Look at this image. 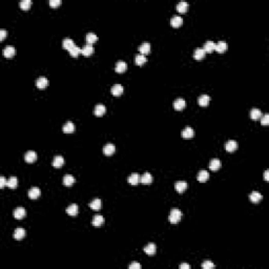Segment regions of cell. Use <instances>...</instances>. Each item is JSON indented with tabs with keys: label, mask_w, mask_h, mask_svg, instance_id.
<instances>
[{
	"label": "cell",
	"mask_w": 269,
	"mask_h": 269,
	"mask_svg": "<svg viewBox=\"0 0 269 269\" xmlns=\"http://www.w3.org/2000/svg\"><path fill=\"white\" fill-rule=\"evenodd\" d=\"M262 115H263V114H262L261 109H259V108H252L250 111V117H251V119H253V120H258V119H260Z\"/></svg>",
	"instance_id": "cell-38"
},
{
	"label": "cell",
	"mask_w": 269,
	"mask_h": 269,
	"mask_svg": "<svg viewBox=\"0 0 269 269\" xmlns=\"http://www.w3.org/2000/svg\"><path fill=\"white\" fill-rule=\"evenodd\" d=\"M47 84H49V80H47L45 77L38 78L36 81V85H37L38 89H44V87L47 86Z\"/></svg>",
	"instance_id": "cell-27"
},
{
	"label": "cell",
	"mask_w": 269,
	"mask_h": 269,
	"mask_svg": "<svg viewBox=\"0 0 269 269\" xmlns=\"http://www.w3.org/2000/svg\"><path fill=\"white\" fill-rule=\"evenodd\" d=\"M24 235H25V230L21 227L16 228L15 231H14V238H15L16 240H21L22 238H24Z\"/></svg>",
	"instance_id": "cell-35"
},
{
	"label": "cell",
	"mask_w": 269,
	"mask_h": 269,
	"mask_svg": "<svg viewBox=\"0 0 269 269\" xmlns=\"http://www.w3.org/2000/svg\"><path fill=\"white\" fill-rule=\"evenodd\" d=\"M74 183H75V178H74L72 175L66 173V175L63 177V184L65 185V186L70 187V186H72Z\"/></svg>",
	"instance_id": "cell-20"
},
{
	"label": "cell",
	"mask_w": 269,
	"mask_h": 269,
	"mask_svg": "<svg viewBox=\"0 0 269 269\" xmlns=\"http://www.w3.org/2000/svg\"><path fill=\"white\" fill-rule=\"evenodd\" d=\"M264 179L265 180H268V170L265 171V173H264Z\"/></svg>",
	"instance_id": "cell-50"
},
{
	"label": "cell",
	"mask_w": 269,
	"mask_h": 269,
	"mask_svg": "<svg viewBox=\"0 0 269 269\" xmlns=\"http://www.w3.org/2000/svg\"><path fill=\"white\" fill-rule=\"evenodd\" d=\"M3 55L6 58H12L15 55V47L13 45H6L3 49Z\"/></svg>",
	"instance_id": "cell-9"
},
{
	"label": "cell",
	"mask_w": 269,
	"mask_h": 269,
	"mask_svg": "<svg viewBox=\"0 0 269 269\" xmlns=\"http://www.w3.org/2000/svg\"><path fill=\"white\" fill-rule=\"evenodd\" d=\"M64 164V159L62 156H56L53 160V166L54 167H61Z\"/></svg>",
	"instance_id": "cell-37"
},
{
	"label": "cell",
	"mask_w": 269,
	"mask_h": 269,
	"mask_svg": "<svg viewBox=\"0 0 269 269\" xmlns=\"http://www.w3.org/2000/svg\"><path fill=\"white\" fill-rule=\"evenodd\" d=\"M209 101H210V97L208 95H201L198 99V102L201 106H206L209 103Z\"/></svg>",
	"instance_id": "cell-34"
},
{
	"label": "cell",
	"mask_w": 269,
	"mask_h": 269,
	"mask_svg": "<svg viewBox=\"0 0 269 269\" xmlns=\"http://www.w3.org/2000/svg\"><path fill=\"white\" fill-rule=\"evenodd\" d=\"M146 61H147V59H146V57H145V55H143V54H137L135 56V62L137 65H142V64H144Z\"/></svg>",
	"instance_id": "cell-33"
},
{
	"label": "cell",
	"mask_w": 269,
	"mask_h": 269,
	"mask_svg": "<svg viewBox=\"0 0 269 269\" xmlns=\"http://www.w3.org/2000/svg\"><path fill=\"white\" fill-rule=\"evenodd\" d=\"M182 23H183V19L179 15H173L170 19V24L173 25V27H179L180 25H182Z\"/></svg>",
	"instance_id": "cell-6"
},
{
	"label": "cell",
	"mask_w": 269,
	"mask_h": 269,
	"mask_svg": "<svg viewBox=\"0 0 269 269\" xmlns=\"http://www.w3.org/2000/svg\"><path fill=\"white\" fill-rule=\"evenodd\" d=\"M181 218H182V213H181L180 209L178 208H173L170 210L169 216H168V220H169L170 223L173 224H176V223L180 222Z\"/></svg>",
	"instance_id": "cell-1"
},
{
	"label": "cell",
	"mask_w": 269,
	"mask_h": 269,
	"mask_svg": "<svg viewBox=\"0 0 269 269\" xmlns=\"http://www.w3.org/2000/svg\"><path fill=\"white\" fill-rule=\"evenodd\" d=\"M213 267H215V264L209 260H205L203 263H202V268H204V269H210Z\"/></svg>",
	"instance_id": "cell-43"
},
{
	"label": "cell",
	"mask_w": 269,
	"mask_h": 269,
	"mask_svg": "<svg viewBox=\"0 0 269 269\" xmlns=\"http://www.w3.org/2000/svg\"><path fill=\"white\" fill-rule=\"evenodd\" d=\"M6 186H9V188H16L18 186V179L16 177H11L6 182Z\"/></svg>",
	"instance_id": "cell-40"
},
{
	"label": "cell",
	"mask_w": 269,
	"mask_h": 269,
	"mask_svg": "<svg viewBox=\"0 0 269 269\" xmlns=\"http://www.w3.org/2000/svg\"><path fill=\"white\" fill-rule=\"evenodd\" d=\"M85 39H86V42L89 44H93L94 42H96L97 40H98V36H97L95 33H87L86 34V37H85Z\"/></svg>",
	"instance_id": "cell-39"
},
{
	"label": "cell",
	"mask_w": 269,
	"mask_h": 269,
	"mask_svg": "<svg viewBox=\"0 0 269 269\" xmlns=\"http://www.w3.org/2000/svg\"><path fill=\"white\" fill-rule=\"evenodd\" d=\"M27 194L31 199H37V198L40 197V194H41V190L38 188V187H32V188L28 190Z\"/></svg>",
	"instance_id": "cell-13"
},
{
	"label": "cell",
	"mask_w": 269,
	"mask_h": 269,
	"mask_svg": "<svg viewBox=\"0 0 269 269\" xmlns=\"http://www.w3.org/2000/svg\"><path fill=\"white\" fill-rule=\"evenodd\" d=\"M156 250H157V247H156V244H154V243H148V244L144 247V252L146 254H148V256L154 254L156 253Z\"/></svg>",
	"instance_id": "cell-7"
},
{
	"label": "cell",
	"mask_w": 269,
	"mask_h": 269,
	"mask_svg": "<svg viewBox=\"0 0 269 269\" xmlns=\"http://www.w3.org/2000/svg\"><path fill=\"white\" fill-rule=\"evenodd\" d=\"M208 177H209L208 171L200 170L199 173H198V176H197V179H198V181H200V182H205V181L208 180Z\"/></svg>",
	"instance_id": "cell-24"
},
{
	"label": "cell",
	"mask_w": 269,
	"mask_h": 269,
	"mask_svg": "<svg viewBox=\"0 0 269 269\" xmlns=\"http://www.w3.org/2000/svg\"><path fill=\"white\" fill-rule=\"evenodd\" d=\"M31 5H32L31 0H21L20 1V8L22 9H28Z\"/></svg>",
	"instance_id": "cell-42"
},
{
	"label": "cell",
	"mask_w": 269,
	"mask_h": 269,
	"mask_svg": "<svg viewBox=\"0 0 269 269\" xmlns=\"http://www.w3.org/2000/svg\"><path fill=\"white\" fill-rule=\"evenodd\" d=\"M89 207L94 209V210H98V209H100L102 207V201L99 198H96V199L92 200V201L89 202Z\"/></svg>",
	"instance_id": "cell-15"
},
{
	"label": "cell",
	"mask_w": 269,
	"mask_h": 269,
	"mask_svg": "<svg viewBox=\"0 0 269 269\" xmlns=\"http://www.w3.org/2000/svg\"><path fill=\"white\" fill-rule=\"evenodd\" d=\"M115 151H116V146L113 143H107V144L104 145V147H103V153H104V154H106V156H111V154H113L114 153H115Z\"/></svg>",
	"instance_id": "cell-8"
},
{
	"label": "cell",
	"mask_w": 269,
	"mask_h": 269,
	"mask_svg": "<svg viewBox=\"0 0 269 269\" xmlns=\"http://www.w3.org/2000/svg\"><path fill=\"white\" fill-rule=\"evenodd\" d=\"M141 268V265L139 263H132L129 265V269H140Z\"/></svg>",
	"instance_id": "cell-47"
},
{
	"label": "cell",
	"mask_w": 269,
	"mask_h": 269,
	"mask_svg": "<svg viewBox=\"0 0 269 269\" xmlns=\"http://www.w3.org/2000/svg\"><path fill=\"white\" fill-rule=\"evenodd\" d=\"M75 45V43H74L73 39H71V38H64L63 41H62V46L64 47L65 49H67V51H70L71 49Z\"/></svg>",
	"instance_id": "cell-36"
},
{
	"label": "cell",
	"mask_w": 269,
	"mask_h": 269,
	"mask_svg": "<svg viewBox=\"0 0 269 269\" xmlns=\"http://www.w3.org/2000/svg\"><path fill=\"white\" fill-rule=\"evenodd\" d=\"M249 199H250V201L252 202V203H258V202H260L262 199H263V196L260 194L259 191H251L250 194H249Z\"/></svg>",
	"instance_id": "cell-10"
},
{
	"label": "cell",
	"mask_w": 269,
	"mask_h": 269,
	"mask_svg": "<svg viewBox=\"0 0 269 269\" xmlns=\"http://www.w3.org/2000/svg\"><path fill=\"white\" fill-rule=\"evenodd\" d=\"M111 93L114 95V96H120L123 93V86L121 84H115L111 86Z\"/></svg>",
	"instance_id": "cell-18"
},
{
	"label": "cell",
	"mask_w": 269,
	"mask_h": 269,
	"mask_svg": "<svg viewBox=\"0 0 269 269\" xmlns=\"http://www.w3.org/2000/svg\"><path fill=\"white\" fill-rule=\"evenodd\" d=\"M261 123L263 125H267L269 124V115L268 114H265V115H262L261 117Z\"/></svg>",
	"instance_id": "cell-44"
},
{
	"label": "cell",
	"mask_w": 269,
	"mask_h": 269,
	"mask_svg": "<svg viewBox=\"0 0 269 269\" xmlns=\"http://www.w3.org/2000/svg\"><path fill=\"white\" fill-rule=\"evenodd\" d=\"M104 223V218L101 215H96L94 216L92 220V224L94 226H101Z\"/></svg>",
	"instance_id": "cell-29"
},
{
	"label": "cell",
	"mask_w": 269,
	"mask_h": 269,
	"mask_svg": "<svg viewBox=\"0 0 269 269\" xmlns=\"http://www.w3.org/2000/svg\"><path fill=\"white\" fill-rule=\"evenodd\" d=\"M221 165H222V163H221L220 159L215 158V159H213V160L210 161V163H209V168H210V170L216 171V170H218L219 168L221 167Z\"/></svg>",
	"instance_id": "cell-16"
},
{
	"label": "cell",
	"mask_w": 269,
	"mask_h": 269,
	"mask_svg": "<svg viewBox=\"0 0 269 269\" xmlns=\"http://www.w3.org/2000/svg\"><path fill=\"white\" fill-rule=\"evenodd\" d=\"M6 182H8V181L5 180V178H4L3 176H1V177H0V187L3 188V187L6 185Z\"/></svg>",
	"instance_id": "cell-46"
},
{
	"label": "cell",
	"mask_w": 269,
	"mask_h": 269,
	"mask_svg": "<svg viewBox=\"0 0 269 269\" xmlns=\"http://www.w3.org/2000/svg\"><path fill=\"white\" fill-rule=\"evenodd\" d=\"M175 188L177 191L183 192L187 188V183L185 182V181H178V182L175 183Z\"/></svg>",
	"instance_id": "cell-22"
},
{
	"label": "cell",
	"mask_w": 269,
	"mask_h": 269,
	"mask_svg": "<svg viewBox=\"0 0 269 269\" xmlns=\"http://www.w3.org/2000/svg\"><path fill=\"white\" fill-rule=\"evenodd\" d=\"M37 159V154L36 151H28L25 153L24 154V160L27 162V163H33V162H35Z\"/></svg>",
	"instance_id": "cell-2"
},
{
	"label": "cell",
	"mask_w": 269,
	"mask_h": 269,
	"mask_svg": "<svg viewBox=\"0 0 269 269\" xmlns=\"http://www.w3.org/2000/svg\"><path fill=\"white\" fill-rule=\"evenodd\" d=\"M78 210H79V207H78L77 204H71V205L66 208V213L70 216H76L78 213Z\"/></svg>",
	"instance_id": "cell-30"
},
{
	"label": "cell",
	"mask_w": 269,
	"mask_h": 269,
	"mask_svg": "<svg viewBox=\"0 0 269 269\" xmlns=\"http://www.w3.org/2000/svg\"><path fill=\"white\" fill-rule=\"evenodd\" d=\"M180 268L181 269H189L190 266L188 265V264H186V263H183V264H181V265H180Z\"/></svg>",
	"instance_id": "cell-49"
},
{
	"label": "cell",
	"mask_w": 269,
	"mask_h": 269,
	"mask_svg": "<svg viewBox=\"0 0 269 269\" xmlns=\"http://www.w3.org/2000/svg\"><path fill=\"white\" fill-rule=\"evenodd\" d=\"M62 129L64 133H66V134H71V133H73L74 130H75V125H74V123L72 122V121H67V122L63 125Z\"/></svg>",
	"instance_id": "cell-23"
},
{
	"label": "cell",
	"mask_w": 269,
	"mask_h": 269,
	"mask_svg": "<svg viewBox=\"0 0 269 269\" xmlns=\"http://www.w3.org/2000/svg\"><path fill=\"white\" fill-rule=\"evenodd\" d=\"M105 111H106L105 105H103V104H97V105L95 106L94 113L96 116H102L105 113Z\"/></svg>",
	"instance_id": "cell-31"
},
{
	"label": "cell",
	"mask_w": 269,
	"mask_h": 269,
	"mask_svg": "<svg viewBox=\"0 0 269 269\" xmlns=\"http://www.w3.org/2000/svg\"><path fill=\"white\" fill-rule=\"evenodd\" d=\"M6 36V31L4 28H1L0 30V40H3Z\"/></svg>",
	"instance_id": "cell-48"
},
{
	"label": "cell",
	"mask_w": 269,
	"mask_h": 269,
	"mask_svg": "<svg viewBox=\"0 0 269 269\" xmlns=\"http://www.w3.org/2000/svg\"><path fill=\"white\" fill-rule=\"evenodd\" d=\"M25 215H27V210L23 207H17L14 210V216L16 219H22Z\"/></svg>",
	"instance_id": "cell-19"
},
{
	"label": "cell",
	"mask_w": 269,
	"mask_h": 269,
	"mask_svg": "<svg viewBox=\"0 0 269 269\" xmlns=\"http://www.w3.org/2000/svg\"><path fill=\"white\" fill-rule=\"evenodd\" d=\"M126 68H127V65H126V63L124 62V61H118V62L116 63V65H115V70H116L117 73L125 72Z\"/></svg>",
	"instance_id": "cell-28"
},
{
	"label": "cell",
	"mask_w": 269,
	"mask_h": 269,
	"mask_svg": "<svg viewBox=\"0 0 269 269\" xmlns=\"http://www.w3.org/2000/svg\"><path fill=\"white\" fill-rule=\"evenodd\" d=\"M194 136V130L192 129L190 126H187L184 129L182 130V137L185 138V139H189V138H192Z\"/></svg>",
	"instance_id": "cell-12"
},
{
	"label": "cell",
	"mask_w": 269,
	"mask_h": 269,
	"mask_svg": "<svg viewBox=\"0 0 269 269\" xmlns=\"http://www.w3.org/2000/svg\"><path fill=\"white\" fill-rule=\"evenodd\" d=\"M176 9H177V11L180 12V13H185V12L187 11V9H188V2L180 1L179 3L176 5Z\"/></svg>",
	"instance_id": "cell-25"
},
{
	"label": "cell",
	"mask_w": 269,
	"mask_h": 269,
	"mask_svg": "<svg viewBox=\"0 0 269 269\" xmlns=\"http://www.w3.org/2000/svg\"><path fill=\"white\" fill-rule=\"evenodd\" d=\"M225 148L227 151L232 153V151H234L238 148V142L234 141V140H228L225 143Z\"/></svg>",
	"instance_id": "cell-5"
},
{
	"label": "cell",
	"mask_w": 269,
	"mask_h": 269,
	"mask_svg": "<svg viewBox=\"0 0 269 269\" xmlns=\"http://www.w3.org/2000/svg\"><path fill=\"white\" fill-rule=\"evenodd\" d=\"M140 182L143 183V184H149V183H151L153 182V176H151V173H149L148 171L144 173L143 176H141V178H140Z\"/></svg>",
	"instance_id": "cell-14"
},
{
	"label": "cell",
	"mask_w": 269,
	"mask_h": 269,
	"mask_svg": "<svg viewBox=\"0 0 269 269\" xmlns=\"http://www.w3.org/2000/svg\"><path fill=\"white\" fill-rule=\"evenodd\" d=\"M49 4H51V6H58L61 4V0H49Z\"/></svg>",
	"instance_id": "cell-45"
},
{
	"label": "cell",
	"mask_w": 269,
	"mask_h": 269,
	"mask_svg": "<svg viewBox=\"0 0 269 269\" xmlns=\"http://www.w3.org/2000/svg\"><path fill=\"white\" fill-rule=\"evenodd\" d=\"M227 49V42L225 41H219L218 43L216 44V49L218 53H224V52Z\"/></svg>",
	"instance_id": "cell-26"
},
{
	"label": "cell",
	"mask_w": 269,
	"mask_h": 269,
	"mask_svg": "<svg viewBox=\"0 0 269 269\" xmlns=\"http://www.w3.org/2000/svg\"><path fill=\"white\" fill-rule=\"evenodd\" d=\"M203 49L206 53H211L216 49V43L213 41H206L203 45Z\"/></svg>",
	"instance_id": "cell-21"
},
{
	"label": "cell",
	"mask_w": 269,
	"mask_h": 269,
	"mask_svg": "<svg viewBox=\"0 0 269 269\" xmlns=\"http://www.w3.org/2000/svg\"><path fill=\"white\" fill-rule=\"evenodd\" d=\"M94 51H95V49H94V46H93V44L86 43L82 49H81V54H82L83 56H89V55H92L93 53H94Z\"/></svg>",
	"instance_id": "cell-4"
},
{
	"label": "cell",
	"mask_w": 269,
	"mask_h": 269,
	"mask_svg": "<svg viewBox=\"0 0 269 269\" xmlns=\"http://www.w3.org/2000/svg\"><path fill=\"white\" fill-rule=\"evenodd\" d=\"M186 106V101L183 98H177L173 101V107L177 111H181Z\"/></svg>",
	"instance_id": "cell-3"
},
{
	"label": "cell",
	"mask_w": 269,
	"mask_h": 269,
	"mask_svg": "<svg viewBox=\"0 0 269 269\" xmlns=\"http://www.w3.org/2000/svg\"><path fill=\"white\" fill-rule=\"evenodd\" d=\"M68 52H70V54H71V56H72V57H78V55L81 53V49L78 46V45L75 44Z\"/></svg>",
	"instance_id": "cell-41"
},
{
	"label": "cell",
	"mask_w": 269,
	"mask_h": 269,
	"mask_svg": "<svg viewBox=\"0 0 269 269\" xmlns=\"http://www.w3.org/2000/svg\"><path fill=\"white\" fill-rule=\"evenodd\" d=\"M140 178H141V177H140V175L138 173H133L132 175L128 177L127 181H128V183H129V184L137 185L138 183L140 182Z\"/></svg>",
	"instance_id": "cell-11"
},
{
	"label": "cell",
	"mask_w": 269,
	"mask_h": 269,
	"mask_svg": "<svg viewBox=\"0 0 269 269\" xmlns=\"http://www.w3.org/2000/svg\"><path fill=\"white\" fill-rule=\"evenodd\" d=\"M206 55V52L203 49V47H198V49H194V58L197 59V60H201L202 58H204Z\"/></svg>",
	"instance_id": "cell-17"
},
{
	"label": "cell",
	"mask_w": 269,
	"mask_h": 269,
	"mask_svg": "<svg viewBox=\"0 0 269 269\" xmlns=\"http://www.w3.org/2000/svg\"><path fill=\"white\" fill-rule=\"evenodd\" d=\"M139 51H140V53L143 54V55L148 54L149 51H151V43H149V42H143V43L140 45Z\"/></svg>",
	"instance_id": "cell-32"
}]
</instances>
